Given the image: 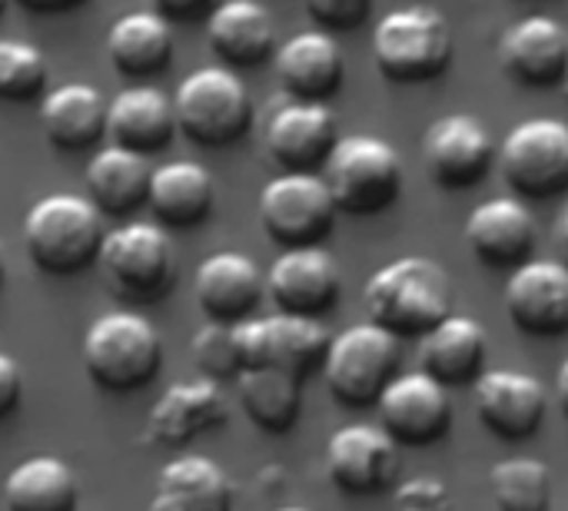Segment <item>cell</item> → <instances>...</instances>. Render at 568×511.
I'll return each instance as SVG.
<instances>
[{
	"mask_svg": "<svg viewBox=\"0 0 568 511\" xmlns=\"http://www.w3.org/2000/svg\"><path fill=\"white\" fill-rule=\"evenodd\" d=\"M369 323L396 339H423L453 316V283L446 269L426 256H403L376 269L363 289Z\"/></svg>",
	"mask_w": 568,
	"mask_h": 511,
	"instance_id": "cell-1",
	"label": "cell"
},
{
	"mask_svg": "<svg viewBox=\"0 0 568 511\" xmlns=\"http://www.w3.org/2000/svg\"><path fill=\"white\" fill-rule=\"evenodd\" d=\"M106 229L87 196L50 193L23 216V246L30 263L47 276H77L100 259Z\"/></svg>",
	"mask_w": 568,
	"mask_h": 511,
	"instance_id": "cell-2",
	"label": "cell"
},
{
	"mask_svg": "<svg viewBox=\"0 0 568 511\" xmlns=\"http://www.w3.org/2000/svg\"><path fill=\"white\" fill-rule=\"evenodd\" d=\"M83 369L110 396L143 392L163 372V339L140 313H106L83 336Z\"/></svg>",
	"mask_w": 568,
	"mask_h": 511,
	"instance_id": "cell-3",
	"label": "cell"
},
{
	"mask_svg": "<svg viewBox=\"0 0 568 511\" xmlns=\"http://www.w3.org/2000/svg\"><path fill=\"white\" fill-rule=\"evenodd\" d=\"M176 130L206 150L240 143L253 123V100L236 70L216 63L193 70L173 93Z\"/></svg>",
	"mask_w": 568,
	"mask_h": 511,
	"instance_id": "cell-4",
	"label": "cell"
},
{
	"mask_svg": "<svg viewBox=\"0 0 568 511\" xmlns=\"http://www.w3.org/2000/svg\"><path fill=\"white\" fill-rule=\"evenodd\" d=\"M453 30L433 7L389 10L373 30V60L393 83H433L453 63Z\"/></svg>",
	"mask_w": 568,
	"mask_h": 511,
	"instance_id": "cell-5",
	"label": "cell"
},
{
	"mask_svg": "<svg viewBox=\"0 0 568 511\" xmlns=\"http://www.w3.org/2000/svg\"><path fill=\"white\" fill-rule=\"evenodd\" d=\"M323 180L339 213L376 216L389 209L403 193V160L386 140L356 133L333 146L323 166Z\"/></svg>",
	"mask_w": 568,
	"mask_h": 511,
	"instance_id": "cell-6",
	"label": "cell"
},
{
	"mask_svg": "<svg viewBox=\"0 0 568 511\" xmlns=\"http://www.w3.org/2000/svg\"><path fill=\"white\" fill-rule=\"evenodd\" d=\"M403 349L393 333L376 323H356L329 339L323 376L329 396L346 409H369L399 376Z\"/></svg>",
	"mask_w": 568,
	"mask_h": 511,
	"instance_id": "cell-7",
	"label": "cell"
},
{
	"mask_svg": "<svg viewBox=\"0 0 568 511\" xmlns=\"http://www.w3.org/2000/svg\"><path fill=\"white\" fill-rule=\"evenodd\" d=\"M100 263L110 289L130 306L160 303L176 283V253L163 226L133 219L106 233Z\"/></svg>",
	"mask_w": 568,
	"mask_h": 511,
	"instance_id": "cell-8",
	"label": "cell"
},
{
	"mask_svg": "<svg viewBox=\"0 0 568 511\" xmlns=\"http://www.w3.org/2000/svg\"><path fill=\"white\" fill-rule=\"evenodd\" d=\"M336 203L323 176L283 173L260 190L263 233L283 249L323 246L336 229Z\"/></svg>",
	"mask_w": 568,
	"mask_h": 511,
	"instance_id": "cell-9",
	"label": "cell"
},
{
	"mask_svg": "<svg viewBox=\"0 0 568 511\" xmlns=\"http://www.w3.org/2000/svg\"><path fill=\"white\" fill-rule=\"evenodd\" d=\"M499 166L519 200H556L568 193V123L532 116L509 130Z\"/></svg>",
	"mask_w": 568,
	"mask_h": 511,
	"instance_id": "cell-10",
	"label": "cell"
},
{
	"mask_svg": "<svg viewBox=\"0 0 568 511\" xmlns=\"http://www.w3.org/2000/svg\"><path fill=\"white\" fill-rule=\"evenodd\" d=\"M236 336H240L243 369H273L300 382L323 369L333 339L323 319L286 316V313L266 319L253 316L236 326Z\"/></svg>",
	"mask_w": 568,
	"mask_h": 511,
	"instance_id": "cell-11",
	"label": "cell"
},
{
	"mask_svg": "<svg viewBox=\"0 0 568 511\" xmlns=\"http://www.w3.org/2000/svg\"><path fill=\"white\" fill-rule=\"evenodd\" d=\"M376 409L379 429L406 449H429L443 442L453 429L449 389H443L426 372H399L376 402Z\"/></svg>",
	"mask_w": 568,
	"mask_h": 511,
	"instance_id": "cell-12",
	"label": "cell"
},
{
	"mask_svg": "<svg viewBox=\"0 0 568 511\" xmlns=\"http://www.w3.org/2000/svg\"><path fill=\"white\" fill-rule=\"evenodd\" d=\"M499 150L479 116L449 113L439 116L423 136V160L436 186L443 190H473L479 186Z\"/></svg>",
	"mask_w": 568,
	"mask_h": 511,
	"instance_id": "cell-13",
	"label": "cell"
},
{
	"mask_svg": "<svg viewBox=\"0 0 568 511\" xmlns=\"http://www.w3.org/2000/svg\"><path fill=\"white\" fill-rule=\"evenodd\" d=\"M329 482L349 499L383 495L399 472V446L379 426H343L326 446Z\"/></svg>",
	"mask_w": 568,
	"mask_h": 511,
	"instance_id": "cell-14",
	"label": "cell"
},
{
	"mask_svg": "<svg viewBox=\"0 0 568 511\" xmlns=\"http://www.w3.org/2000/svg\"><path fill=\"white\" fill-rule=\"evenodd\" d=\"M339 293V266L323 246L283 249V256L266 273V296L286 316L323 319L336 309Z\"/></svg>",
	"mask_w": 568,
	"mask_h": 511,
	"instance_id": "cell-15",
	"label": "cell"
},
{
	"mask_svg": "<svg viewBox=\"0 0 568 511\" xmlns=\"http://www.w3.org/2000/svg\"><path fill=\"white\" fill-rule=\"evenodd\" d=\"M473 399L483 429L503 442H529L539 436L549 412L546 386L536 376L513 369L483 372L473 386Z\"/></svg>",
	"mask_w": 568,
	"mask_h": 511,
	"instance_id": "cell-16",
	"label": "cell"
},
{
	"mask_svg": "<svg viewBox=\"0 0 568 511\" xmlns=\"http://www.w3.org/2000/svg\"><path fill=\"white\" fill-rule=\"evenodd\" d=\"M509 323L529 339L568 336V266L529 259L506 283Z\"/></svg>",
	"mask_w": 568,
	"mask_h": 511,
	"instance_id": "cell-17",
	"label": "cell"
},
{
	"mask_svg": "<svg viewBox=\"0 0 568 511\" xmlns=\"http://www.w3.org/2000/svg\"><path fill=\"white\" fill-rule=\"evenodd\" d=\"M266 153L283 173H316L339 143L336 113L326 103L290 100L266 123Z\"/></svg>",
	"mask_w": 568,
	"mask_h": 511,
	"instance_id": "cell-18",
	"label": "cell"
},
{
	"mask_svg": "<svg viewBox=\"0 0 568 511\" xmlns=\"http://www.w3.org/2000/svg\"><path fill=\"white\" fill-rule=\"evenodd\" d=\"M466 246L486 269L513 273L536 253V219L519 196H493L469 213Z\"/></svg>",
	"mask_w": 568,
	"mask_h": 511,
	"instance_id": "cell-19",
	"label": "cell"
},
{
	"mask_svg": "<svg viewBox=\"0 0 568 511\" xmlns=\"http://www.w3.org/2000/svg\"><path fill=\"white\" fill-rule=\"evenodd\" d=\"M193 296L206 323L240 326L256 316L266 299V276L246 253H213L193 276Z\"/></svg>",
	"mask_w": 568,
	"mask_h": 511,
	"instance_id": "cell-20",
	"label": "cell"
},
{
	"mask_svg": "<svg viewBox=\"0 0 568 511\" xmlns=\"http://www.w3.org/2000/svg\"><path fill=\"white\" fill-rule=\"evenodd\" d=\"M226 426V396L213 379L173 382L146 416V439L163 449L190 446L193 439Z\"/></svg>",
	"mask_w": 568,
	"mask_h": 511,
	"instance_id": "cell-21",
	"label": "cell"
},
{
	"mask_svg": "<svg viewBox=\"0 0 568 511\" xmlns=\"http://www.w3.org/2000/svg\"><path fill=\"white\" fill-rule=\"evenodd\" d=\"M503 70L532 90H549L568 76V33L552 17H526L499 40Z\"/></svg>",
	"mask_w": 568,
	"mask_h": 511,
	"instance_id": "cell-22",
	"label": "cell"
},
{
	"mask_svg": "<svg viewBox=\"0 0 568 511\" xmlns=\"http://www.w3.org/2000/svg\"><path fill=\"white\" fill-rule=\"evenodd\" d=\"M419 362L443 389L476 386L489 362V336L473 316H446L419 339Z\"/></svg>",
	"mask_w": 568,
	"mask_h": 511,
	"instance_id": "cell-23",
	"label": "cell"
},
{
	"mask_svg": "<svg viewBox=\"0 0 568 511\" xmlns=\"http://www.w3.org/2000/svg\"><path fill=\"white\" fill-rule=\"evenodd\" d=\"M343 50L326 30H303L276 50V76L293 100L326 103L343 86Z\"/></svg>",
	"mask_w": 568,
	"mask_h": 511,
	"instance_id": "cell-24",
	"label": "cell"
},
{
	"mask_svg": "<svg viewBox=\"0 0 568 511\" xmlns=\"http://www.w3.org/2000/svg\"><path fill=\"white\" fill-rule=\"evenodd\" d=\"M106 133L113 146L133 150L140 156L166 150L176 133L173 100L146 83L126 86L106 106Z\"/></svg>",
	"mask_w": 568,
	"mask_h": 511,
	"instance_id": "cell-25",
	"label": "cell"
},
{
	"mask_svg": "<svg viewBox=\"0 0 568 511\" xmlns=\"http://www.w3.org/2000/svg\"><path fill=\"white\" fill-rule=\"evenodd\" d=\"M206 37L213 53L230 70H250L273 57L276 27L260 0H223L213 7Z\"/></svg>",
	"mask_w": 568,
	"mask_h": 511,
	"instance_id": "cell-26",
	"label": "cell"
},
{
	"mask_svg": "<svg viewBox=\"0 0 568 511\" xmlns=\"http://www.w3.org/2000/svg\"><path fill=\"white\" fill-rule=\"evenodd\" d=\"M216 203L213 176L203 163L173 160L153 170L150 176V200L146 206L163 229H196L210 219Z\"/></svg>",
	"mask_w": 568,
	"mask_h": 511,
	"instance_id": "cell-27",
	"label": "cell"
},
{
	"mask_svg": "<svg viewBox=\"0 0 568 511\" xmlns=\"http://www.w3.org/2000/svg\"><path fill=\"white\" fill-rule=\"evenodd\" d=\"M40 123L53 150L83 153L106 136V103L90 83H60L43 96Z\"/></svg>",
	"mask_w": 568,
	"mask_h": 511,
	"instance_id": "cell-28",
	"label": "cell"
},
{
	"mask_svg": "<svg viewBox=\"0 0 568 511\" xmlns=\"http://www.w3.org/2000/svg\"><path fill=\"white\" fill-rule=\"evenodd\" d=\"M150 176L153 170L146 156L110 143L87 166V200L97 206L100 216L126 219L146 206Z\"/></svg>",
	"mask_w": 568,
	"mask_h": 511,
	"instance_id": "cell-29",
	"label": "cell"
},
{
	"mask_svg": "<svg viewBox=\"0 0 568 511\" xmlns=\"http://www.w3.org/2000/svg\"><path fill=\"white\" fill-rule=\"evenodd\" d=\"M106 57L126 80L160 76L173 60V30L153 10H130L110 27Z\"/></svg>",
	"mask_w": 568,
	"mask_h": 511,
	"instance_id": "cell-30",
	"label": "cell"
},
{
	"mask_svg": "<svg viewBox=\"0 0 568 511\" xmlns=\"http://www.w3.org/2000/svg\"><path fill=\"white\" fill-rule=\"evenodd\" d=\"M150 511H233V489L213 459L180 456L160 472Z\"/></svg>",
	"mask_w": 568,
	"mask_h": 511,
	"instance_id": "cell-31",
	"label": "cell"
},
{
	"mask_svg": "<svg viewBox=\"0 0 568 511\" xmlns=\"http://www.w3.org/2000/svg\"><path fill=\"white\" fill-rule=\"evenodd\" d=\"M80 486L73 469L53 456L23 459L3 482L7 511H77Z\"/></svg>",
	"mask_w": 568,
	"mask_h": 511,
	"instance_id": "cell-32",
	"label": "cell"
},
{
	"mask_svg": "<svg viewBox=\"0 0 568 511\" xmlns=\"http://www.w3.org/2000/svg\"><path fill=\"white\" fill-rule=\"evenodd\" d=\"M303 382L273 369H243L236 376V396L243 416L270 436H283L300 422Z\"/></svg>",
	"mask_w": 568,
	"mask_h": 511,
	"instance_id": "cell-33",
	"label": "cell"
},
{
	"mask_svg": "<svg viewBox=\"0 0 568 511\" xmlns=\"http://www.w3.org/2000/svg\"><path fill=\"white\" fill-rule=\"evenodd\" d=\"M489 489L499 511H552V476L539 459H503L489 472Z\"/></svg>",
	"mask_w": 568,
	"mask_h": 511,
	"instance_id": "cell-34",
	"label": "cell"
},
{
	"mask_svg": "<svg viewBox=\"0 0 568 511\" xmlns=\"http://www.w3.org/2000/svg\"><path fill=\"white\" fill-rule=\"evenodd\" d=\"M47 90V60L27 43L3 37L0 40V103H33Z\"/></svg>",
	"mask_w": 568,
	"mask_h": 511,
	"instance_id": "cell-35",
	"label": "cell"
},
{
	"mask_svg": "<svg viewBox=\"0 0 568 511\" xmlns=\"http://www.w3.org/2000/svg\"><path fill=\"white\" fill-rule=\"evenodd\" d=\"M193 362L203 372V379H236L243 372V356H240V336L236 326L226 323H206L196 336H193Z\"/></svg>",
	"mask_w": 568,
	"mask_h": 511,
	"instance_id": "cell-36",
	"label": "cell"
},
{
	"mask_svg": "<svg viewBox=\"0 0 568 511\" xmlns=\"http://www.w3.org/2000/svg\"><path fill=\"white\" fill-rule=\"evenodd\" d=\"M310 17L326 33H346L366 23L373 13V0H306Z\"/></svg>",
	"mask_w": 568,
	"mask_h": 511,
	"instance_id": "cell-37",
	"label": "cell"
},
{
	"mask_svg": "<svg viewBox=\"0 0 568 511\" xmlns=\"http://www.w3.org/2000/svg\"><path fill=\"white\" fill-rule=\"evenodd\" d=\"M396 511H456L453 495L443 482L436 479H413L396 489Z\"/></svg>",
	"mask_w": 568,
	"mask_h": 511,
	"instance_id": "cell-38",
	"label": "cell"
},
{
	"mask_svg": "<svg viewBox=\"0 0 568 511\" xmlns=\"http://www.w3.org/2000/svg\"><path fill=\"white\" fill-rule=\"evenodd\" d=\"M20 399H23V372L17 359L0 352V422L17 412Z\"/></svg>",
	"mask_w": 568,
	"mask_h": 511,
	"instance_id": "cell-39",
	"label": "cell"
},
{
	"mask_svg": "<svg viewBox=\"0 0 568 511\" xmlns=\"http://www.w3.org/2000/svg\"><path fill=\"white\" fill-rule=\"evenodd\" d=\"M153 13H160L166 23H196L213 13L216 0H150Z\"/></svg>",
	"mask_w": 568,
	"mask_h": 511,
	"instance_id": "cell-40",
	"label": "cell"
},
{
	"mask_svg": "<svg viewBox=\"0 0 568 511\" xmlns=\"http://www.w3.org/2000/svg\"><path fill=\"white\" fill-rule=\"evenodd\" d=\"M17 3L30 13H40V17H60V13L83 7L87 0H17Z\"/></svg>",
	"mask_w": 568,
	"mask_h": 511,
	"instance_id": "cell-41",
	"label": "cell"
},
{
	"mask_svg": "<svg viewBox=\"0 0 568 511\" xmlns=\"http://www.w3.org/2000/svg\"><path fill=\"white\" fill-rule=\"evenodd\" d=\"M556 399H559V409H562V416L568 419V359L562 362V369H559V379H556Z\"/></svg>",
	"mask_w": 568,
	"mask_h": 511,
	"instance_id": "cell-42",
	"label": "cell"
},
{
	"mask_svg": "<svg viewBox=\"0 0 568 511\" xmlns=\"http://www.w3.org/2000/svg\"><path fill=\"white\" fill-rule=\"evenodd\" d=\"M559 243H562V249H566L568 256V209L566 216H562V223H559Z\"/></svg>",
	"mask_w": 568,
	"mask_h": 511,
	"instance_id": "cell-43",
	"label": "cell"
},
{
	"mask_svg": "<svg viewBox=\"0 0 568 511\" xmlns=\"http://www.w3.org/2000/svg\"><path fill=\"white\" fill-rule=\"evenodd\" d=\"M3 273H7V256H3V246H0V286H3Z\"/></svg>",
	"mask_w": 568,
	"mask_h": 511,
	"instance_id": "cell-44",
	"label": "cell"
},
{
	"mask_svg": "<svg viewBox=\"0 0 568 511\" xmlns=\"http://www.w3.org/2000/svg\"><path fill=\"white\" fill-rule=\"evenodd\" d=\"M7 3H10V0H0V17H3V10H7Z\"/></svg>",
	"mask_w": 568,
	"mask_h": 511,
	"instance_id": "cell-45",
	"label": "cell"
},
{
	"mask_svg": "<svg viewBox=\"0 0 568 511\" xmlns=\"http://www.w3.org/2000/svg\"><path fill=\"white\" fill-rule=\"evenodd\" d=\"M276 511H306V509H293V505H290V509H276Z\"/></svg>",
	"mask_w": 568,
	"mask_h": 511,
	"instance_id": "cell-46",
	"label": "cell"
},
{
	"mask_svg": "<svg viewBox=\"0 0 568 511\" xmlns=\"http://www.w3.org/2000/svg\"><path fill=\"white\" fill-rule=\"evenodd\" d=\"M566 83H568V76H566Z\"/></svg>",
	"mask_w": 568,
	"mask_h": 511,
	"instance_id": "cell-47",
	"label": "cell"
}]
</instances>
